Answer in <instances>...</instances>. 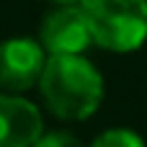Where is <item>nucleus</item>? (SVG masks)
<instances>
[{"label":"nucleus","instance_id":"nucleus-1","mask_svg":"<svg viewBox=\"0 0 147 147\" xmlns=\"http://www.w3.org/2000/svg\"><path fill=\"white\" fill-rule=\"evenodd\" d=\"M47 109L62 121H85L103 103V75L83 54H49L39 80Z\"/></svg>","mask_w":147,"mask_h":147},{"label":"nucleus","instance_id":"nucleus-2","mask_svg":"<svg viewBox=\"0 0 147 147\" xmlns=\"http://www.w3.org/2000/svg\"><path fill=\"white\" fill-rule=\"evenodd\" d=\"M93 44L114 54H129L147 41V0H83Z\"/></svg>","mask_w":147,"mask_h":147},{"label":"nucleus","instance_id":"nucleus-3","mask_svg":"<svg viewBox=\"0 0 147 147\" xmlns=\"http://www.w3.org/2000/svg\"><path fill=\"white\" fill-rule=\"evenodd\" d=\"M49 52L41 39L10 36L0 41V90L26 93L39 85Z\"/></svg>","mask_w":147,"mask_h":147},{"label":"nucleus","instance_id":"nucleus-4","mask_svg":"<svg viewBox=\"0 0 147 147\" xmlns=\"http://www.w3.org/2000/svg\"><path fill=\"white\" fill-rule=\"evenodd\" d=\"M39 39L49 54H85V49L93 44V31L83 5H57L44 18Z\"/></svg>","mask_w":147,"mask_h":147},{"label":"nucleus","instance_id":"nucleus-5","mask_svg":"<svg viewBox=\"0 0 147 147\" xmlns=\"http://www.w3.org/2000/svg\"><path fill=\"white\" fill-rule=\"evenodd\" d=\"M44 134V119L36 103L23 93L0 90V147H28Z\"/></svg>","mask_w":147,"mask_h":147},{"label":"nucleus","instance_id":"nucleus-6","mask_svg":"<svg viewBox=\"0 0 147 147\" xmlns=\"http://www.w3.org/2000/svg\"><path fill=\"white\" fill-rule=\"evenodd\" d=\"M96 147H142L145 145V137L137 134L134 129L129 127H114V129H106L103 134H98L93 140Z\"/></svg>","mask_w":147,"mask_h":147},{"label":"nucleus","instance_id":"nucleus-7","mask_svg":"<svg viewBox=\"0 0 147 147\" xmlns=\"http://www.w3.org/2000/svg\"><path fill=\"white\" fill-rule=\"evenodd\" d=\"M36 145H44V147H54V145H78V137H75V134H62V132H52V134H41Z\"/></svg>","mask_w":147,"mask_h":147},{"label":"nucleus","instance_id":"nucleus-8","mask_svg":"<svg viewBox=\"0 0 147 147\" xmlns=\"http://www.w3.org/2000/svg\"><path fill=\"white\" fill-rule=\"evenodd\" d=\"M52 3H57V5H67V3H83V0H52Z\"/></svg>","mask_w":147,"mask_h":147}]
</instances>
